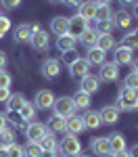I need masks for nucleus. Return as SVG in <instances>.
Here are the masks:
<instances>
[{
    "instance_id": "obj_41",
    "label": "nucleus",
    "mask_w": 138,
    "mask_h": 157,
    "mask_svg": "<svg viewBox=\"0 0 138 157\" xmlns=\"http://www.w3.org/2000/svg\"><path fill=\"white\" fill-rule=\"evenodd\" d=\"M63 55H65V57H63V61H65L67 65H71V63H75V61L80 59V55L75 52V48L73 50H67V52H63Z\"/></svg>"
},
{
    "instance_id": "obj_1",
    "label": "nucleus",
    "mask_w": 138,
    "mask_h": 157,
    "mask_svg": "<svg viewBox=\"0 0 138 157\" xmlns=\"http://www.w3.org/2000/svg\"><path fill=\"white\" fill-rule=\"evenodd\" d=\"M115 107H117V111H128V113L138 111V92L121 88L117 94V101H115Z\"/></svg>"
},
{
    "instance_id": "obj_50",
    "label": "nucleus",
    "mask_w": 138,
    "mask_h": 157,
    "mask_svg": "<svg viewBox=\"0 0 138 157\" xmlns=\"http://www.w3.org/2000/svg\"><path fill=\"white\" fill-rule=\"evenodd\" d=\"M134 2H136V0H119L121 6H130V4H134Z\"/></svg>"
},
{
    "instance_id": "obj_26",
    "label": "nucleus",
    "mask_w": 138,
    "mask_h": 157,
    "mask_svg": "<svg viewBox=\"0 0 138 157\" xmlns=\"http://www.w3.org/2000/svg\"><path fill=\"white\" fill-rule=\"evenodd\" d=\"M117 46L115 44V38H113V34H107V36H99V40H96V48H100V50H113Z\"/></svg>"
},
{
    "instance_id": "obj_52",
    "label": "nucleus",
    "mask_w": 138,
    "mask_h": 157,
    "mask_svg": "<svg viewBox=\"0 0 138 157\" xmlns=\"http://www.w3.org/2000/svg\"><path fill=\"white\" fill-rule=\"evenodd\" d=\"M94 2H96V4H111L113 0H94Z\"/></svg>"
},
{
    "instance_id": "obj_12",
    "label": "nucleus",
    "mask_w": 138,
    "mask_h": 157,
    "mask_svg": "<svg viewBox=\"0 0 138 157\" xmlns=\"http://www.w3.org/2000/svg\"><path fill=\"white\" fill-rule=\"evenodd\" d=\"M90 149L94 151V155H99V157L111 155V149H109V140H107V136L92 138V140H90Z\"/></svg>"
},
{
    "instance_id": "obj_39",
    "label": "nucleus",
    "mask_w": 138,
    "mask_h": 157,
    "mask_svg": "<svg viewBox=\"0 0 138 157\" xmlns=\"http://www.w3.org/2000/svg\"><path fill=\"white\" fill-rule=\"evenodd\" d=\"M11 29V19L9 17H4V15H0V38L6 36V32Z\"/></svg>"
},
{
    "instance_id": "obj_34",
    "label": "nucleus",
    "mask_w": 138,
    "mask_h": 157,
    "mask_svg": "<svg viewBox=\"0 0 138 157\" xmlns=\"http://www.w3.org/2000/svg\"><path fill=\"white\" fill-rule=\"evenodd\" d=\"M15 143V130H11V126H6L0 132V147H11Z\"/></svg>"
},
{
    "instance_id": "obj_54",
    "label": "nucleus",
    "mask_w": 138,
    "mask_h": 157,
    "mask_svg": "<svg viewBox=\"0 0 138 157\" xmlns=\"http://www.w3.org/2000/svg\"><path fill=\"white\" fill-rule=\"evenodd\" d=\"M48 2H52V4H61L63 0H48Z\"/></svg>"
},
{
    "instance_id": "obj_28",
    "label": "nucleus",
    "mask_w": 138,
    "mask_h": 157,
    "mask_svg": "<svg viewBox=\"0 0 138 157\" xmlns=\"http://www.w3.org/2000/svg\"><path fill=\"white\" fill-rule=\"evenodd\" d=\"M17 113L21 115V120H23V121H34V117H36V105L27 101V103H25Z\"/></svg>"
},
{
    "instance_id": "obj_25",
    "label": "nucleus",
    "mask_w": 138,
    "mask_h": 157,
    "mask_svg": "<svg viewBox=\"0 0 138 157\" xmlns=\"http://www.w3.org/2000/svg\"><path fill=\"white\" fill-rule=\"evenodd\" d=\"M50 132H54V134H61V132H65V117H59V115H52L48 121H46Z\"/></svg>"
},
{
    "instance_id": "obj_43",
    "label": "nucleus",
    "mask_w": 138,
    "mask_h": 157,
    "mask_svg": "<svg viewBox=\"0 0 138 157\" xmlns=\"http://www.w3.org/2000/svg\"><path fill=\"white\" fill-rule=\"evenodd\" d=\"M9 97H11V90L9 88H0V103H6Z\"/></svg>"
},
{
    "instance_id": "obj_48",
    "label": "nucleus",
    "mask_w": 138,
    "mask_h": 157,
    "mask_svg": "<svg viewBox=\"0 0 138 157\" xmlns=\"http://www.w3.org/2000/svg\"><path fill=\"white\" fill-rule=\"evenodd\" d=\"M40 157H57V151H42Z\"/></svg>"
},
{
    "instance_id": "obj_4",
    "label": "nucleus",
    "mask_w": 138,
    "mask_h": 157,
    "mask_svg": "<svg viewBox=\"0 0 138 157\" xmlns=\"http://www.w3.org/2000/svg\"><path fill=\"white\" fill-rule=\"evenodd\" d=\"M23 132H25V138H27L29 143H40V140H42V138H44V136H46L50 130L46 128V126H44V124H40V121H34V124H29V126L25 128Z\"/></svg>"
},
{
    "instance_id": "obj_32",
    "label": "nucleus",
    "mask_w": 138,
    "mask_h": 157,
    "mask_svg": "<svg viewBox=\"0 0 138 157\" xmlns=\"http://www.w3.org/2000/svg\"><path fill=\"white\" fill-rule=\"evenodd\" d=\"M105 19H113V11L109 4H99L96 6V15H94V21H105Z\"/></svg>"
},
{
    "instance_id": "obj_7",
    "label": "nucleus",
    "mask_w": 138,
    "mask_h": 157,
    "mask_svg": "<svg viewBox=\"0 0 138 157\" xmlns=\"http://www.w3.org/2000/svg\"><path fill=\"white\" fill-rule=\"evenodd\" d=\"M113 63H117V65H132L134 63V55H132V50L128 48V46H115L113 48Z\"/></svg>"
},
{
    "instance_id": "obj_5",
    "label": "nucleus",
    "mask_w": 138,
    "mask_h": 157,
    "mask_svg": "<svg viewBox=\"0 0 138 157\" xmlns=\"http://www.w3.org/2000/svg\"><path fill=\"white\" fill-rule=\"evenodd\" d=\"M99 80H100V82H109V84H111V82H117V80H119V65L113 63V61H111V63L105 61V63L100 65Z\"/></svg>"
},
{
    "instance_id": "obj_36",
    "label": "nucleus",
    "mask_w": 138,
    "mask_h": 157,
    "mask_svg": "<svg viewBox=\"0 0 138 157\" xmlns=\"http://www.w3.org/2000/svg\"><path fill=\"white\" fill-rule=\"evenodd\" d=\"M25 149V157H40L42 155V147L38 145V143H27V147H23Z\"/></svg>"
},
{
    "instance_id": "obj_19",
    "label": "nucleus",
    "mask_w": 138,
    "mask_h": 157,
    "mask_svg": "<svg viewBox=\"0 0 138 157\" xmlns=\"http://www.w3.org/2000/svg\"><path fill=\"white\" fill-rule=\"evenodd\" d=\"M113 23H115V27L128 29V27L132 25V15L125 11V9H121V11H117L115 15H113Z\"/></svg>"
},
{
    "instance_id": "obj_20",
    "label": "nucleus",
    "mask_w": 138,
    "mask_h": 157,
    "mask_svg": "<svg viewBox=\"0 0 138 157\" xmlns=\"http://www.w3.org/2000/svg\"><path fill=\"white\" fill-rule=\"evenodd\" d=\"M105 50H100L96 48V46H92V48H88V55H86V61H88V65H103L105 63Z\"/></svg>"
},
{
    "instance_id": "obj_31",
    "label": "nucleus",
    "mask_w": 138,
    "mask_h": 157,
    "mask_svg": "<svg viewBox=\"0 0 138 157\" xmlns=\"http://www.w3.org/2000/svg\"><path fill=\"white\" fill-rule=\"evenodd\" d=\"M38 145L42 147V151H59V143H57V138L52 136V132H48Z\"/></svg>"
},
{
    "instance_id": "obj_15",
    "label": "nucleus",
    "mask_w": 138,
    "mask_h": 157,
    "mask_svg": "<svg viewBox=\"0 0 138 157\" xmlns=\"http://www.w3.org/2000/svg\"><path fill=\"white\" fill-rule=\"evenodd\" d=\"M99 115H100V121H103V124H117V120H119V111H117L115 105L103 107L99 111Z\"/></svg>"
},
{
    "instance_id": "obj_27",
    "label": "nucleus",
    "mask_w": 138,
    "mask_h": 157,
    "mask_svg": "<svg viewBox=\"0 0 138 157\" xmlns=\"http://www.w3.org/2000/svg\"><path fill=\"white\" fill-rule=\"evenodd\" d=\"M32 27H29V23H23L19 25L17 29H15V40L17 42H29V38H32Z\"/></svg>"
},
{
    "instance_id": "obj_17",
    "label": "nucleus",
    "mask_w": 138,
    "mask_h": 157,
    "mask_svg": "<svg viewBox=\"0 0 138 157\" xmlns=\"http://www.w3.org/2000/svg\"><path fill=\"white\" fill-rule=\"evenodd\" d=\"M67 27H69V17H54L52 21H50V29H52V34H57V38L63 36V34H67Z\"/></svg>"
},
{
    "instance_id": "obj_30",
    "label": "nucleus",
    "mask_w": 138,
    "mask_h": 157,
    "mask_svg": "<svg viewBox=\"0 0 138 157\" xmlns=\"http://www.w3.org/2000/svg\"><path fill=\"white\" fill-rule=\"evenodd\" d=\"M71 98H73L75 109H88V107H90V94L82 92V90H77V92H75Z\"/></svg>"
},
{
    "instance_id": "obj_55",
    "label": "nucleus",
    "mask_w": 138,
    "mask_h": 157,
    "mask_svg": "<svg viewBox=\"0 0 138 157\" xmlns=\"http://www.w3.org/2000/svg\"><path fill=\"white\" fill-rule=\"evenodd\" d=\"M134 71H138V59L134 61Z\"/></svg>"
},
{
    "instance_id": "obj_16",
    "label": "nucleus",
    "mask_w": 138,
    "mask_h": 157,
    "mask_svg": "<svg viewBox=\"0 0 138 157\" xmlns=\"http://www.w3.org/2000/svg\"><path fill=\"white\" fill-rule=\"evenodd\" d=\"M69 73L73 75V78H84V75H88L90 73V65H88V61L86 59H77L75 63H71L69 65Z\"/></svg>"
},
{
    "instance_id": "obj_6",
    "label": "nucleus",
    "mask_w": 138,
    "mask_h": 157,
    "mask_svg": "<svg viewBox=\"0 0 138 157\" xmlns=\"http://www.w3.org/2000/svg\"><path fill=\"white\" fill-rule=\"evenodd\" d=\"M86 29H88V21H86V19H82L77 13H75L73 17H69V27H67V34H69V36L80 38Z\"/></svg>"
},
{
    "instance_id": "obj_35",
    "label": "nucleus",
    "mask_w": 138,
    "mask_h": 157,
    "mask_svg": "<svg viewBox=\"0 0 138 157\" xmlns=\"http://www.w3.org/2000/svg\"><path fill=\"white\" fill-rule=\"evenodd\" d=\"M124 88L138 92V71H132V73H128V75H125V80H124Z\"/></svg>"
},
{
    "instance_id": "obj_53",
    "label": "nucleus",
    "mask_w": 138,
    "mask_h": 157,
    "mask_svg": "<svg viewBox=\"0 0 138 157\" xmlns=\"http://www.w3.org/2000/svg\"><path fill=\"white\" fill-rule=\"evenodd\" d=\"M134 17H136V19H138V0H136V2H134Z\"/></svg>"
},
{
    "instance_id": "obj_2",
    "label": "nucleus",
    "mask_w": 138,
    "mask_h": 157,
    "mask_svg": "<svg viewBox=\"0 0 138 157\" xmlns=\"http://www.w3.org/2000/svg\"><path fill=\"white\" fill-rule=\"evenodd\" d=\"M59 149H61V153H63L65 157H77L80 153H82V143L77 140V136H73V134H67V136L61 140Z\"/></svg>"
},
{
    "instance_id": "obj_24",
    "label": "nucleus",
    "mask_w": 138,
    "mask_h": 157,
    "mask_svg": "<svg viewBox=\"0 0 138 157\" xmlns=\"http://www.w3.org/2000/svg\"><path fill=\"white\" fill-rule=\"evenodd\" d=\"M75 40H77V38L69 36V34H63V36H59V38H57V48L61 50V52L73 50V48H75Z\"/></svg>"
},
{
    "instance_id": "obj_49",
    "label": "nucleus",
    "mask_w": 138,
    "mask_h": 157,
    "mask_svg": "<svg viewBox=\"0 0 138 157\" xmlns=\"http://www.w3.org/2000/svg\"><path fill=\"white\" fill-rule=\"evenodd\" d=\"M111 157H130L128 151H117V153H111Z\"/></svg>"
},
{
    "instance_id": "obj_14",
    "label": "nucleus",
    "mask_w": 138,
    "mask_h": 157,
    "mask_svg": "<svg viewBox=\"0 0 138 157\" xmlns=\"http://www.w3.org/2000/svg\"><path fill=\"white\" fill-rule=\"evenodd\" d=\"M59 73H61V63L57 59H46L44 61V65H42V75H44L46 80H54Z\"/></svg>"
},
{
    "instance_id": "obj_29",
    "label": "nucleus",
    "mask_w": 138,
    "mask_h": 157,
    "mask_svg": "<svg viewBox=\"0 0 138 157\" xmlns=\"http://www.w3.org/2000/svg\"><path fill=\"white\" fill-rule=\"evenodd\" d=\"M94 29H96V34H99V36H107V34H113V29H115V23H113V19L96 21Z\"/></svg>"
},
{
    "instance_id": "obj_13",
    "label": "nucleus",
    "mask_w": 138,
    "mask_h": 157,
    "mask_svg": "<svg viewBox=\"0 0 138 157\" xmlns=\"http://www.w3.org/2000/svg\"><path fill=\"white\" fill-rule=\"evenodd\" d=\"M96 2L94 0H86V2H80V6H77V15L82 17V19H86V21H94V15H96Z\"/></svg>"
},
{
    "instance_id": "obj_33",
    "label": "nucleus",
    "mask_w": 138,
    "mask_h": 157,
    "mask_svg": "<svg viewBox=\"0 0 138 157\" xmlns=\"http://www.w3.org/2000/svg\"><path fill=\"white\" fill-rule=\"evenodd\" d=\"M121 46H128L130 50L138 48V29H134V32H130L121 38Z\"/></svg>"
},
{
    "instance_id": "obj_51",
    "label": "nucleus",
    "mask_w": 138,
    "mask_h": 157,
    "mask_svg": "<svg viewBox=\"0 0 138 157\" xmlns=\"http://www.w3.org/2000/svg\"><path fill=\"white\" fill-rule=\"evenodd\" d=\"M0 157H9V151H6V147H0Z\"/></svg>"
},
{
    "instance_id": "obj_3",
    "label": "nucleus",
    "mask_w": 138,
    "mask_h": 157,
    "mask_svg": "<svg viewBox=\"0 0 138 157\" xmlns=\"http://www.w3.org/2000/svg\"><path fill=\"white\" fill-rule=\"evenodd\" d=\"M52 109H54V115H59V117H65V120H67L69 115H73V113H75L73 98H71V97H59V98H54Z\"/></svg>"
},
{
    "instance_id": "obj_42",
    "label": "nucleus",
    "mask_w": 138,
    "mask_h": 157,
    "mask_svg": "<svg viewBox=\"0 0 138 157\" xmlns=\"http://www.w3.org/2000/svg\"><path fill=\"white\" fill-rule=\"evenodd\" d=\"M0 2H2V6L9 9V11H11V9H17V6L21 4V0H0Z\"/></svg>"
},
{
    "instance_id": "obj_23",
    "label": "nucleus",
    "mask_w": 138,
    "mask_h": 157,
    "mask_svg": "<svg viewBox=\"0 0 138 157\" xmlns=\"http://www.w3.org/2000/svg\"><path fill=\"white\" fill-rule=\"evenodd\" d=\"M25 103H27V101H25L23 94H21V92H15V94L9 97V101H6L4 105H6V111H19Z\"/></svg>"
},
{
    "instance_id": "obj_46",
    "label": "nucleus",
    "mask_w": 138,
    "mask_h": 157,
    "mask_svg": "<svg viewBox=\"0 0 138 157\" xmlns=\"http://www.w3.org/2000/svg\"><path fill=\"white\" fill-rule=\"evenodd\" d=\"M128 155H130V157H138V145H134V147H132V149L128 151Z\"/></svg>"
},
{
    "instance_id": "obj_45",
    "label": "nucleus",
    "mask_w": 138,
    "mask_h": 157,
    "mask_svg": "<svg viewBox=\"0 0 138 157\" xmlns=\"http://www.w3.org/2000/svg\"><path fill=\"white\" fill-rule=\"evenodd\" d=\"M6 67V52L4 50H0V71Z\"/></svg>"
},
{
    "instance_id": "obj_10",
    "label": "nucleus",
    "mask_w": 138,
    "mask_h": 157,
    "mask_svg": "<svg viewBox=\"0 0 138 157\" xmlns=\"http://www.w3.org/2000/svg\"><path fill=\"white\" fill-rule=\"evenodd\" d=\"M29 44H32L36 50H48L50 48V38H48V34H46L44 29H38V32L32 34Z\"/></svg>"
},
{
    "instance_id": "obj_37",
    "label": "nucleus",
    "mask_w": 138,
    "mask_h": 157,
    "mask_svg": "<svg viewBox=\"0 0 138 157\" xmlns=\"http://www.w3.org/2000/svg\"><path fill=\"white\" fill-rule=\"evenodd\" d=\"M6 120H11V124L13 126H17V128H23L25 130V121L21 120V115H19V113H17V111H6Z\"/></svg>"
},
{
    "instance_id": "obj_18",
    "label": "nucleus",
    "mask_w": 138,
    "mask_h": 157,
    "mask_svg": "<svg viewBox=\"0 0 138 157\" xmlns=\"http://www.w3.org/2000/svg\"><path fill=\"white\" fill-rule=\"evenodd\" d=\"M82 120H84V126H86V128H90V130H96V128H100V126H103L99 111H90V109H88L86 113L82 115Z\"/></svg>"
},
{
    "instance_id": "obj_38",
    "label": "nucleus",
    "mask_w": 138,
    "mask_h": 157,
    "mask_svg": "<svg viewBox=\"0 0 138 157\" xmlns=\"http://www.w3.org/2000/svg\"><path fill=\"white\" fill-rule=\"evenodd\" d=\"M6 151H9V157H25V149L21 145H17V143L6 147Z\"/></svg>"
},
{
    "instance_id": "obj_47",
    "label": "nucleus",
    "mask_w": 138,
    "mask_h": 157,
    "mask_svg": "<svg viewBox=\"0 0 138 157\" xmlns=\"http://www.w3.org/2000/svg\"><path fill=\"white\" fill-rule=\"evenodd\" d=\"M63 2H65V4H69V6H80V2H82V0H63Z\"/></svg>"
},
{
    "instance_id": "obj_40",
    "label": "nucleus",
    "mask_w": 138,
    "mask_h": 157,
    "mask_svg": "<svg viewBox=\"0 0 138 157\" xmlns=\"http://www.w3.org/2000/svg\"><path fill=\"white\" fill-rule=\"evenodd\" d=\"M11 84H13L11 73H6L2 69V71H0V88H11Z\"/></svg>"
},
{
    "instance_id": "obj_44",
    "label": "nucleus",
    "mask_w": 138,
    "mask_h": 157,
    "mask_svg": "<svg viewBox=\"0 0 138 157\" xmlns=\"http://www.w3.org/2000/svg\"><path fill=\"white\" fill-rule=\"evenodd\" d=\"M9 126V120H6V113H0V132Z\"/></svg>"
},
{
    "instance_id": "obj_22",
    "label": "nucleus",
    "mask_w": 138,
    "mask_h": 157,
    "mask_svg": "<svg viewBox=\"0 0 138 157\" xmlns=\"http://www.w3.org/2000/svg\"><path fill=\"white\" fill-rule=\"evenodd\" d=\"M77 40H80V42H82L86 48H92V46H96L99 34H96V29H94V27H88V29H86V32H84L80 38H77Z\"/></svg>"
},
{
    "instance_id": "obj_21",
    "label": "nucleus",
    "mask_w": 138,
    "mask_h": 157,
    "mask_svg": "<svg viewBox=\"0 0 138 157\" xmlns=\"http://www.w3.org/2000/svg\"><path fill=\"white\" fill-rule=\"evenodd\" d=\"M107 140H109V149H111V153L125 151V138H124V134L115 132V134H111V136H107Z\"/></svg>"
},
{
    "instance_id": "obj_8",
    "label": "nucleus",
    "mask_w": 138,
    "mask_h": 157,
    "mask_svg": "<svg viewBox=\"0 0 138 157\" xmlns=\"http://www.w3.org/2000/svg\"><path fill=\"white\" fill-rule=\"evenodd\" d=\"M34 105H36V109H42V111L52 109V105H54V94H52V90H38L36 98H34Z\"/></svg>"
},
{
    "instance_id": "obj_56",
    "label": "nucleus",
    "mask_w": 138,
    "mask_h": 157,
    "mask_svg": "<svg viewBox=\"0 0 138 157\" xmlns=\"http://www.w3.org/2000/svg\"><path fill=\"white\" fill-rule=\"evenodd\" d=\"M77 157H90V155H82V153H80V155H77Z\"/></svg>"
},
{
    "instance_id": "obj_11",
    "label": "nucleus",
    "mask_w": 138,
    "mask_h": 157,
    "mask_svg": "<svg viewBox=\"0 0 138 157\" xmlns=\"http://www.w3.org/2000/svg\"><path fill=\"white\" fill-rule=\"evenodd\" d=\"M100 88V80L99 75H92V73H88L82 78V82H80V90L82 92H86V94H94V92H99Z\"/></svg>"
},
{
    "instance_id": "obj_9",
    "label": "nucleus",
    "mask_w": 138,
    "mask_h": 157,
    "mask_svg": "<svg viewBox=\"0 0 138 157\" xmlns=\"http://www.w3.org/2000/svg\"><path fill=\"white\" fill-rule=\"evenodd\" d=\"M86 130V126H84V120L80 117V115H69L67 120H65V132L67 134H73V136H77V134H82Z\"/></svg>"
}]
</instances>
